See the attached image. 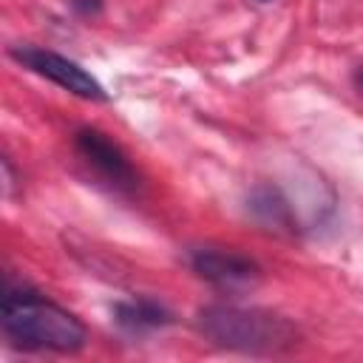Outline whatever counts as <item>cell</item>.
I'll list each match as a JSON object with an SVG mask.
<instances>
[{
    "mask_svg": "<svg viewBox=\"0 0 363 363\" xmlns=\"http://www.w3.org/2000/svg\"><path fill=\"white\" fill-rule=\"evenodd\" d=\"M0 323L6 337L28 352L74 354L88 340V332L74 312L28 286H6Z\"/></svg>",
    "mask_w": 363,
    "mask_h": 363,
    "instance_id": "cell-1",
    "label": "cell"
},
{
    "mask_svg": "<svg viewBox=\"0 0 363 363\" xmlns=\"http://www.w3.org/2000/svg\"><path fill=\"white\" fill-rule=\"evenodd\" d=\"M196 326L210 343L247 354H275L298 343V329L267 309L213 303L199 312Z\"/></svg>",
    "mask_w": 363,
    "mask_h": 363,
    "instance_id": "cell-2",
    "label": "cell"
},
{
    "mask_svg": "<svg viewBox=\"0 0 363 363\" xmlns=\"http://www.w3.org/2000/svg\"><path fill=\"white\" fill-rule=\"evenodd\" d=\"M9 54L20 65H26L28 71L51 79L54 85L65 88L68 94H74L79 99H91V102H105L108 99L102 82L91 71H85L79 62H74V60H68L57 51L37 48V45H14V48H9Z\"/></svg>",
    "mask_w": 363,
    "mask_h": 363,
    "instance_id": "cell-3",
    "label": "cell"
},
{
    "mask_svg": "<svg viewBox=\"0 0 363 363\" xmlns=\"http://www.w3.org/2000/svg\"><path fill=\"white\" fill-rule=\"evenodd\" d=\"M190 267L199 278L210 281L218 289H238L261 278V267L252 258L230 250H213V247L190 250Z\"/></svg>",
    "mask_w": 363,
    "mask_h": 363,
    "instance_id": "cell-4",
    "label": "cell"
},
{
    "mask_svg": "<svg viewBox=\"0 0 363 363\" xmlns=\"http://www.w3.org/2000/svg\"><path fill=\"white\" fill-rule=\"evenodd\" d=\"M77 150H79V156L91 164V167H96L113 187H122V190H133L136 187V170H133V164H130V159L125 156V150L116 145V142H111L102 130H96V128H82V130H77Z\"/></svg>",
    "mask_w": 363,
    "mask_h": 363,
    "instance_id": "cell-5",
    "label": "cell"
},
{
    "mask_svg": "<svg viewBox=\"0 0 363 363\" xmlns=\"http://www.w3.org/2000/svg\"><path fill=\"white\" fill-rule=\"evenodd\" d=\"M113 318L125 332H147V329H162L173 323V315L156 303L153 298H136V301H122L113 306Z\"/></svg>",
    "mask_w": 363,
    "mask_h": 363,
    "instance_id": "cell-6",
    "label": "cell"
},
{
    "mask_svg": "<svg viewBox=\"0 0 363 363\" xmlns=\"http://www.w3.org/2000/svg\"><path fill=\"white\" fill-rule=\"evenodd\" d=\"M250 201H252L250 210H252L269 230H292L289 207H286V201H284L275 190H269V187H258V190L252 193Z\"/></svg>",
    "mask_w": 363,
    "mask_h": 363,
    "instance_id": "cell-7",
    "label": "cell"
},
{
    "mask_svg": "<svg viewBox=\"0 0 363 363\" xmlns=\"http://www.w3.org/2000/svg\"><path fill=\"white\" fill-rule=\"evenodd\" d=\"M71 6L77 11H82V14H96L99 6H102V0H71Z\"/></svg>",
    "mask_w": 363,
    "mask_h": 363,
    "instance_id": "cell-8",
    "label": "cell"
},
{
    "mask_svg": "<svg viewBox=\"0 0 363 363\" xmlns=\"http://www.w3.org/2000/svg\"><path fill=\"white\" fill-rule=\"evenodd\" d=\"M357 82H360V91H363V68L357 71Z\"/></svg>",
    "mask_w": 363,
    "mask_h": 363,
    "instance_id": "cell-9",
    "label": "cell"
},
{
    "mask_svg": "<svg viewBox=\"0 0 363 363\" xmlns=\"http://www.w3.org/2000/svg\"><path fill=\"white\" fill-rule=\"evenodd\" d=\"M261 3H269V0H261Z\"/></svg>",
    "mask_w": 363,
    "mask_h": 363,
    "instance_id": "cell-10",
    "label": "cell"
}]
</instances>
